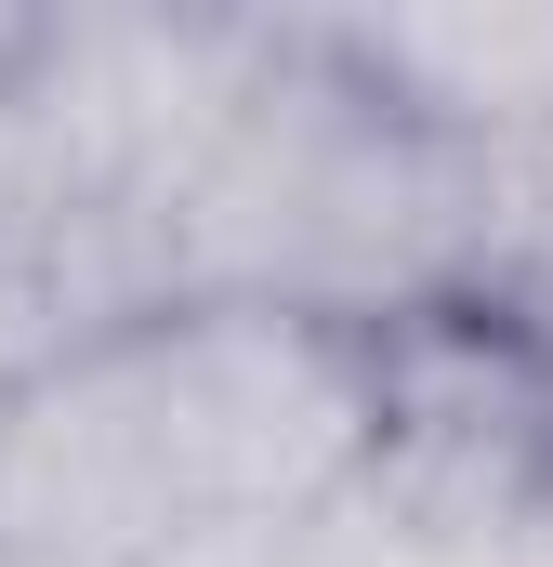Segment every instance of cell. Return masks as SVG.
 <instances>
[{
	"instance_id": "cell-3",
	"label": "cell",
	"mask_w": 553,
	"mask_h": 567,
	"mask_svg": "<svg viewBox=\"0 0 553 567\" xmlns=\"http://www.w3.org/2000/svg\"><path fill=\"white\" fill-rule=\"evenodd\" d=\"M356 80H383L421 133L474 158L553 145V0H448V13H316Z\"/></svg>"
},
{
	"instance_id": "cell-1",
	"label": "cell",
	"mask_w": 553,
	"mask_h": 567,
	"mask_svg": "<svg viewBox=\"0 0 553 567\" xmlns=\"http://www.w3.org/2000/svg\"><path fill=\"white\" fill-rule=\"evenodd\" d=\"M369 449L383 343L264 303H158L0 396V555L158 567L211 528L330 515Z\"/></svg>"
},
{
	"instance_id": "cell-2",
	"label": "cell",
	"mask_w": 553,
	"mask_h": 567,
	"mask_svg": "<svg viewBox=\"0 0 553 567\" xmlns=\"http://www.w3.org/2000/svg\"><path fill=\"white\" fill-rule=\"evenodd\" d=\"M158 290L396 343L488 303V158L356 80L316 13H264L238 106L158 198Z\"/></svg>"
},
{
	"instance_id": "cell-4",
	"label": "cell",
	"mask_w": 553,
	"mask_h": 567,
	"mask_svg": "<svg viewBox=\"0 0 553 567\" xmlns=\"http://www.w3.org/2000/svg\"><path fill=\"white\" fill-rule=\"evenodd\" d=\"M488 317L553 370V145L488 158Z\"/></svg>"
},
{
	"instance_id": "cell-5",
	"label": "cell",
	"mask_w": 553,
	"mask_h": 567,
	"mask_svg": "<svg viewBox=\"0 0 553 567\" xmlns=\"http://www.w3.org/2000/svg\"><path fill=\"white\" fill-rule=\"evenodd\" d=\"M158 567H316V515H276V528H211Z\"/></svg>"
},
{
	"instance_id": "cell-6",
	"label": "cell",
	"mask_w": 553,
	"mask_h": 567,
	"mask_svg": "<svg viewBox=\"0 0 553 567\" xmlns=\"http://www.w3.org/2000/svg\"><path fill=\"white\" fill-rule=\"evenodd\" d=\"M514 567H553V488H541V515H528V542H514Z\"/></svg>"
},
{
	"instance_id": "cell-7",
	"label": "cell",
	"mask_w": 553,
	"mask_h": 567,
	"mask_svg": "<svg viewBox=\"0 0 553 567\" xmlns=\"http://www.w3.org/2000/svg\"><path fill=\"white\" fill-rule=\"evenodd\" d=\"M0 567H27V555H0Z\"/></svg>"
}]
</instances>
